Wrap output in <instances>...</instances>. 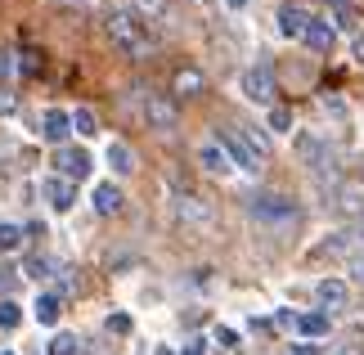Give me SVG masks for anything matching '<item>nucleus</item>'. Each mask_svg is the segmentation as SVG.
Masks as SVG:
<instances>
[{
	"instance_id": "obj_1",
	"label": "nucleus",
	"mask_w": 364,
	"mask_h": 355,
	"mask_svg": "<svg viewBox=\"0 0 364 355\" xmlns=\"http://www.w3.org/2000/svg\"><path fill=\"white\" fill-rule=\"evenodd\" d=\"M108 32H113V41L131 54V59H139V54L153 50L149 23H144V14H135V9H113L108 14Z\"/></svg>"
},
{
	"instance_id": "obj_2",
	"label": "nucleus",
	"mask_w": 364,
	"mask_h": 355,
	"mask_svg": "<svg viewBox=\"0 0 364 355\" xmlns=\"http://www.w3.org/2000/svg\"><path fill=\"white\" fill-rule=\"evenodd\" d=\"M252 221L257 225H270V230H288V225H297V203H292L288 194H257L247 203Z\"/></svg>"
},
{
	"instance_id": "obj_3",
	"label": "nucleus",
	"mask_w": 364,
	"mask_h": 355,
	"mask_svg": "<svg viewBox=\"0 0 364 355\" xmlns=\"http://www.w3.org/2000/svg\"><path fill=\"white\" fill-rule=\"evenodd\" d=\"M239 95L247 104H261V108H274V73L265 63H252L239 73Z\"/></svg>"
},
{
	"instance_id": "obj_4",
	"label": "nucleus",
	"mask_w": 364,
	"mask_h": 355,
	"mask_svg": "<svg viewBox=\"0 0 364 355\" xmlns=\"http://www.w3.org/2000/svg\"><path fill=\"white\" fill-rule=\"evenodd\" d=\"M216 139H220V149L230 153V162H234V171H243V176H257L261 171V153L243 139V131H216Z\"/></svg>"
},
{
	"instance_id": "obj_5",
	"label": "nucleus",
	"mask_w": 364,
	"mask_h": 355,
	"mask_svg": "<svg viewBox=\"0 0 364 355\" xmlns=\"http://www.w3.org/2000/svg\"><path fill=\"white\" fill-rule=\"evenodd\" d=\"M54 166H59V176L63 180H86L90 171H95V158L86 149H73V144H63V149H54Z\"/></svg>"
},
{
	"instance_id": "obj_6",
	"label": "nucleus",
	"mask_w": 364,
	"mask_h": 355,
	"mask_svg": "<svg viewBox=\"0 0 364 355\" xmlns=\"http://www.w3.org/2000/svg\"><path fill=\"white\" fill-rule=\"evenodd\" d=\"M297 158L311 166L315 176H324V171H333V153H328V144L319 135H311V131H301L297 135Z\"/></svg>"
},
{
	"instance_id": "obj_7",
	"label": "nucleus",
	"mask_w": 364,
	"mask_h": 355,
	"mask_svg": "<svg viewBox=\"0 0 364 355\" xmlns=\"http://www.w3.org/2000/svg\"><path fill=\"white\" fill-rule=\"evenodd\" d=\"M68 135H73V112L46 108V117H41V139H46V144H54V149H63Z\"/></svg>"
},
{
	"instance_id": "obj_8",
	"label": "nucleus",
	"mask_w": 364,
	"mask_h": 355,
	"mask_svg": "<svg viewBox=\"0 0 364 355\" xmlns=\"http://www.w3.org/2000/svg\"><path fill=\"white\" fill-rule=\"evenodd\" d=\"M41 194H46V203H50V211H73V203H77V184L73 180H63V176H50V180H41Z\"/></svg>"
},
{
	"instance_id": "obj_9",
	"label": "nucleus",
	"mask_w": 364,
	"mask_h": 355,
	"mask_svg": "<svg viewBox=\"0 0 364 355\" xmlns=\"http://www.w3.org/2000/svg\"><path fill=\"white\" fill-rule=\"evenodd\" d=\"M315 302L324 306V315H328V310H342L346 302H351V288H346L342 279H333V275H328V279H319V283H315Z\"/></svg>"
},
{
	"instance_id": "obj_10",
	"label": "nucleus",
	"mask_w": 364,
	"mask_h": 355,
	"mask_svg": "<svg viewBox=\"0 0 364 355\" xmlns=\"http://www.w3.org/2000/svg\"><path fill=\"white\" fill-rule=\"evenodd\" d=\"M198 166L207 176H230L234 171V162H230V153L220 149V139H207V144H198Z\"/></svg>"
},
{
	"instance_id": "obj_11",
	"label": "nucleus",
	"mask_w": 364,
	"mask_h": 355,
	"mask_svg": "<svg viewBox=\"0 0 364 355\" xmlns=\"http://www.w3.org/2000/svg\"><path fill=\"white\" fill-rule=\"evenodd\" d=\"M144 117H149V126H153V131H171V126H176V104H171V99H162V95H149L144 99Z\"/></svg>"
},
{
	"instance_id": "obj_12",
	"label": "nucleus",
	"mask_w": 364,
	"mask_h": 355,
	"mask_svg": "<svg viewBox=\"0 0 364 355\" xmlns=\"http://www.w3.org/2000/svg\"><path fill=\"white\" fill-rule=\"evenodd\" d=\"M122 203H126V198H122V189H117L113 180H100V184L90 189V207L100 211V216H117Z\"/></svg>"
},
{
	"instance_id": "obj_13",
	"label": "nucleus",
	"mask_w": 364,
	"mask_h": 355,
	"mask_svg": "<svg viewBox=\"0 0 364 355\" xmlns=\"http://www.w3.org/2000/svg\"><path fill=\"white\" fill-rule=\"evenodd\" d=\"M306 46H311L315 54H328L333 46H338V27H333L328 18H311V27H306Z\"/></svg>"
},
{
	"instance_id": "obj_14",
	"label": "nucleus",
	"mask_w": 364,
	"mask_h": 355,
	"mask_svg": "<svg viewBox=\"0 0 364 355\" xmlns=\"http://www.w3.org/2000/svg\"><path fill=\"white\" fill-rule=\"evenodd\" d=\"M306 27H311V14H306L301 5H284V9H279V36L301 41V36H306Z\"/></svg>"
},
{
	"instance_id": "obj_15",
	"label": "nucleus",
	"mask_w": 364,
	"mask_h": 355,
	"mask_svg": "<svg viewBox=\"0 0 364 355\" xmlns=\"http://www.w3.org/2000/svg\"><path fill=\"white\" fill-rule=\"evenodd\" d=\"M176 216L189 221V225H207V221H212V207H207L203 198H193V194H180L176 198Z\"/></svg>"
},
{
	"instance_id": "obj_16",
	"label": "nucleus",
	"mask_w": 364,
	"mask_h": 355,
	"mask_svg": "<svg viewBox=\"0 0 364 355\" xmlns=\"http://www.w3.org/2000/svg\"><path fill=\"white\" fill-rule=\"evenodd\" d=\"M104 162H108L113 176H131L135 171V153H131V144H122V139H113V144L104 149Z\"/></svg>"
},
{
	"instance_id": "obj_17",
	"label": "nucleus",
	"mask_w": 364,
	"mask_h": 355,
	"mask_svg": "<svg viewBox=\"0 0 364 355\" xmlns=\"http://www.w3.org/2000/svg\"><path fill=\"white\" fill-rule=\"evenodd\" d=\"M32 315H36V324H46V329H54V324H59V315H63V302H59V292H41L36 302H32Z\"/></svg>"
},
{
	"instance_id": "obj_18",
	"label": "nucleus",
	"mask_w": 364,
	"mask_h": 355,
	"mask_svg": "<svg viewBox=\"0 0 364 355\" xmlns=\"http://www.w3.org/2000/svg\"><path fill=\"white\" fill-rule=\"evenodd\" d=\"M297 333L306 337V342L324 337L328 333V315H324V310H306V315H297Z\"/></svg>"
},
{
	"instance_id": "obj_19",
	"label": "nucleus",
	"mask_w": 364,
	"mask_h": 355,
	"mask_svg": "<svg viewBox=\"0 0 364 355\" xmlns=\"http://www.w3.org/2000/svg\"><path fill=\"white\" fill-rule=\"evenodd\" d=\"M176 95H185V99L203 95V73H193V68H180V73H176Z\"/></svg>"
},
{
	"instance_id": "obj_20",
	"label": "nucleus",
	"mask_w": 364,
	"mask_h": 355,
	"mask_svg": "<svg viewBox=\"0 0 364 355\" xmlns=\"http://www.w3.org/2000/svg\"><path fill=\"white\" fill-rule=\"evenodd\" d=\"M77 351H81L77 333H63V329L54 333V337H50V346H46V355H77Z\"/></svg>"
},
{
	"instance_id": "obj_21",
	"label": "nucleus",
	"mask_w": 364,
	"mask_h": 355,
	"mask_svg": "<svg viewBox=\"0 0 364 355\" xmlns=\"http://www.w3.org/2000/svg\"><path fill=\"white\" fill-rule=\"evenodd\" d=\"M95 131H100L95 112H90V108H77V112H73V135H86V139H90Z\"/></svg>"
},
{
	"instance_id": "obj_22",
	"label": "nucleus",
	"mask_w": 364,
	"mask_h": 355,
	"mask_svg": "<svg viewBox=\"0 0 364 355\" xmlns=\"http://www.w3.org/2000/svg\"><path fill=\"white\" fill-rule=\"evenodd\" d=\"M319 108H324V112H328V117H333V122H342V126H346V122H351V108H346V104H342V99H338V95H324V99H319Z\"/></svg>"
},
{
	"instance_id": "obj_23",
	"label": "nucleus",
	"mask_w": 364,
	"mask_h": 355,
	"mask_svg": "<svg viewBox=\"0 0 364 355\" xmlns=\"http://www.w3.org/2000/svg\"><path fill=\"white\" fill-rule=\"evenodd\" d=\"M23 324V306L18 302H0V329H18Z\"/></svg>"
},
{
	"instance_id": "obj_24",
	"label": "nucleus",
	"mask_w": 364,
	"mask_h": 355,
	"mask_svg": "<svg viewBox=\"0 0 364 355\" xmlns=\"http://www.w3.org/2000/svg\"><path fill=\"white\" fill-rule=\"evenodd\" d=\"M23 248V230L18 225H0V252H18Z\"/></svg>"
},
{
	"instance_id": "obj_25",
	"label": "nucleus",
	"mask_w": 364,
	"mask_h": 355,
	"mask_svg": "<svg viewBox=\"0 0 364 355\" xmlns=\"http://www.w3.org/2000/svg\"><path fill=\"white\" fill-rule=\"evenodd\" d=\"M270 131L274 135H292V112L288 108H270Z\"/></svg>"
},
{
	"instance_id": "obj_26",
	"label": "nucleus",
	"mask_w": 364,
	"mask_h": 355,
	"mask_svg": "<svg viewBox=\"0 0 364 355\" xmlns=\"http://www.w3.org/2000/svg\"><path fill=\"white\" fill-rule=\"evenodd\" d=\"M46 270H50L46 257H27L23 261V279H46Z\"/></svg>"
},
{
	"instance_id": "obj_27",
	"label": "nucleus",
	"mask_w": 364,
	"mask_h": 355,
	"mask_svg": "<svg viewBox=\"0 0 364 355\" xmlns=\"http://www.w3.org/2000/svg\"><path fill=\"white\" fill-rule=\"evenodd\" d=\"M108 333H131V315H126V310L108 315Z\"/></svg>"
},
{
	"instance_id": "obj_28",
	"label": "nucleus",
	"mask_w": 364,
	"mask_h": 355,
	"mask_svg": "<svg viewBox=\"0 0 364 355\" xmlns=\"http://www.w3.org/2000/svg\"><path fill=\"white\" fill-rule=\"evenodd\" d=\"M212 337H216L220 346H239V333H234V329H225V324H216V333H212Z\"/></svg>"
},
{
	"instance_id": "obj_29",
	"label": "nucleus",
	"mask_w": 364,
	"mask_h": 355,
	"mask_svg": "<svg viewBox=\"0 0 364 355\" xmlns=\"http://www.w3.org/2000/svg\"><path fill=\"white\" fill-rule=\"evenodd\" d=\"M346 243H351V238H346V234H328V243L319 248V252H346Z\"/></svg>"
},
{
	"instance_id": "obj_30",
	"label": "nucleus",
	"mask_w": 364,
	"mask_h": 355,
	"mask_svg": "<svg viewBox=\"0 0 364 355\" xmlns=\"http://www.w3.org/2000/svg\"><path fill=\"white\" fill-rule=\"evenodd\" d=\"M9 112H18V99H14L9 90H0V117H9Z\"/></svg>"
},
{
	"instance_id": "obj_31",
	"label": "nucleus",
	"mask_w": 364,
	"mask_h": 355,
	"mask_svg": "<svg viewBox=\"0 0 364 355\" xmlns=\"http://www.w3.org/2000/svg\"><path fill=\"white\" fill-rule=\"evenodd\" d=\"M180 355H207V337H189V342H185V351H180Z\"/></svg>"
},
{
	"instance_id": "obj_32",
	"label": "nucleus",
	"mask_w": 364,
	"mask_h": 355,
	"mask_svg": "<svg viewBox=\"0 0 364 355\" xmlns=\"http://www.w3.org/2000/svg\"><path fill=\"white\" fill-rule=\"evenodd\" d=\"M288 355H319L315 342H297V346H288Z\"/></svg>"
},
{
	"instance_id": "obj_33",
	"label": "nucleus",
	"mask_w": 364,
	"mask_h": 355,
	"mask_svg": "<svg viewBox=\"0 0 364 355\" xmlns=\"http://www.w3.org/2000/svg\"><path fill=\"white\" fill-rule=\"evenodd\" d=\"M351 54H355V63H364V32L351 41Z\"/></svg>"
},
{
	"instance_id": "obj_34",
	"label": "nucleus",
	"mask_w": 364,
	"mask_h": 355,
	"mask_svg": "<svg viewBox=\"0 0 364 355\" xmlns=\"http://www.w3.org/2000/svg\"><path fill=\"white\" fill-rule=\"evenodd\" d=\"M9 73H14V63H9V54H5V50H0V81H5Z\"/></svg>"
},
{
	"instance_id": "obj_35",
	"label": "nucleus",
	"mask_w": 364,
	"mask_h": 355,
	"mask_svg": "<svg viewBox=\"0 0 364 355\" xmlns=\"http://www.w3.org/2000/svg\"><path fill=\"white\" fill-rule=\"evenodd\" d=\"M247 5H252V0H225V9H230V14H243Z\"/></svg>"
},
{
	"instance_id": "obj_36",
	"label": "nucleus",
	"mask_w": 364,
	"mask_h": 355,
	"mask_svg": "<svg viewBox=\"0 0 364 355\" xmlns=\"http://www.w3.org/2000/svg\"><path fill=\"white\" fill-rule=\"evenodd\" d=\"M153 355H176V351H171V346H158V351H153Z\"/></svg>"
},
{
	"instance_id": "obj_37",
	"label": "nucleus",
	"mask_w": 364,
	"mask_h": 355,
	"mask_svg": "<svg viewBox=\"0 0 364 355\" xmlns=\"http://www.w3.org/2000/svg\"><path fill=\"white\" fill-rule=\"evenodd\" d=\"M355 279H360V283H364V261H360V265H355Z\"/></svg>"
},
{
	"instance_id": "obj_38",
	"label": "nucleus",
	"mask_w": 364,
	"mask_h": 355,
	"mask_svg": "<svg viewBox=\"0 0 364 355\" xmlns=\"http://www.w3.org/2000/svg\"><path fill=\"white\" fill-rule=\"evenodd\" d=\"M5 355H14V351H5Z\"/></svg>"
}]
</instances>
